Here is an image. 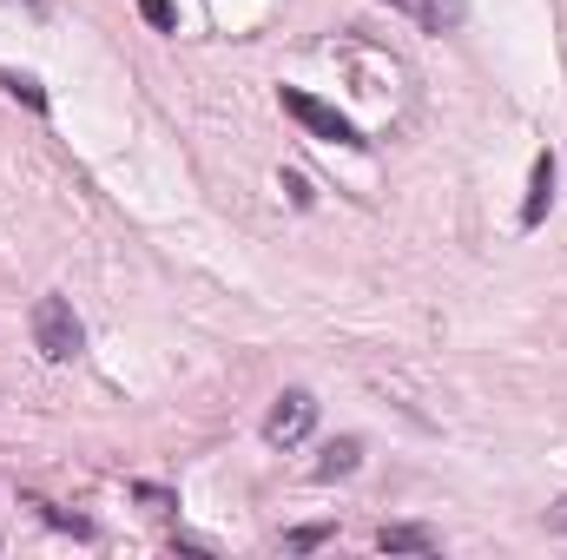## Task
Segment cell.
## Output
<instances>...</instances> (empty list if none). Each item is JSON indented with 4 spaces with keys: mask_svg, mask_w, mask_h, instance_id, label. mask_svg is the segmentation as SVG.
Wrapping results in <instances>:
<instances>
[{
    "mask_svg": "<svg viewBox=\"0 0 567 560\" xmlns=\"http://www.w3.org/2000/svg\"><path fill=\"white\" fill-rule=\"evenodd\" d=\"M139 14H145L158 34H178V8H172V0H139Z\"/></svg>",
    "mask_w": 567,
    "mask_h": 560,
    "instance_id": "30bf717a",
    "label": "cell"
},
{
    "mask_svg": "<svg viewBox=\"0 0 567 560\" xmlns=\"http://www.w3.org/2000/svg\"><path fill=\"white\" fill-rule=\"evenodd\" d=\"M277 99H284V112H291V119H297V126H304L310 139H330V145H350V152H363V145H369V139H363V132H356V126H350V119H343L336 106L310 99L304 86H284Z\"/></svg>",
    "mask_w": 567,
    "mask_h": 560,
    "instance_id": "7a4b0ae2",
    "label": "cell"
},
{
    "mask_svg": "<svg viewBox=\"0 0 567 560\" xmlns=\"http://www.w3.org/2000/svg\"><path fill=\"white\" fill-rule=\"evenodd\" d=\"M547 205H554V152H541V158H534V178H528V205H521V231H534V225L547 218Z\"/></svg>",
    "mask_w": 567,
    "mask_h": 560,
    "instance_id": "277c9868",
    "label": "cell"
},
{
    "mask_svg": "<svg viewBox=\"0 0 567 560\" xmlns=\"http://www.w3.org/2000/svg\"><path fill=\"white\" fill-rule=\"evenodd\" d=\"M547 527H554V534H567V495H560L554 508H547Z\"/></svg>",
    "mask_w": 567,
    "mask_h": 560,
    "instance_id": "4fadbf2b",
    "label": "cell"
},
{
    "mask_svg": "<svg viewBox=\"0 0 567 560\" xmlns=\"http://www.w3.org/2000/svg\"><path fill=\"white\" fill-rule=\"evenodd\" d=\"M284 540H291V547H323V540H330V527H323V521H317V527H291Z\"/></svg>",
    "mask_w": 567,
    "mask_h": 560,
    "instance_id": "8fae6325",
    "label": "cell"
},
{
    "mask_svg": "<svg viewBox=\"0 0 567 560\" xmlns=\"http://www.w3.org/2000/svg\"><path fill=\"white\" fill-rule=\"evenodd\" d=\"M80 343H86V330H80L73 303H67V297H40V303H34V349H40L47 362H73Z\"/></svg>",
    "mask_w": 567,
    "mask_h": 560,
    "instance_id": "6da1fadb",
    "label": "cell"
},
{
    "mask_svg": "<svg viewBox=\"0 0 567 560\" xmlns=\"http://www.w3.org/2000/svg\"><path fill=\"white\" fill-rule=\"evenodd\" d=\"M403 8H410L429 34H442V27H456V21H462V0H403Z\"/></svg>",
    "mask_w": 567,
    "mask_h": 560,
    "instance_id": "52a82bcc",
    "label": "cell"
},
{
    "mask_svg": "<svg viewBox=\"0 0 567 560\" xmlns=\"http://www.w3.org/2000/svg\"><path fill=\"white\" fill-rule=\"evenodd\" d=\"M310 422H317V396H310V390H284V396L271 403V416H264V442H271V449H297V442L310 436Z\"/></svg>",
    "mask_w": 567,
    "mask_h": 560,
    "instance_id": "3957f363",
    "label": "cell"
},
{
    "mask_svg": "<svg viewBox=\"0 0 567 560\" xmlns=\"http://www.w3.org/2000/svg\"><path fill=\"white\" fill-rule=\"evenodd\" d=\"M284 192H291V205H297V212H304V205H310V184H304V178H297V171H284Z\"/></svg>",
    "mask_w": 567,
    "mask_h": 560,
    "instance_id": "7c38bea8",
    "label": "cell"
},
{
    "mask_svg": "<svg viewBox=\"0 0 567 560\" xmlns=\"http://www.w3.org/2000/svg\"><path fill=\"white\" fill-rule=\"evenodd\" d=\"M356 462H363V442H356V436H343V442H330V449H323L317 481H343V475H356Z\"/></svg>",
    "mask_w": 567,
    "mask_h": 560,
    "instance_id": "8992f818",
    "label": "cell"
},
{
    "mask_svg": "<svg viewBox=\"0 0 567 560\" xmlns=\"http://www.w3.org/2000/svg\"><path fill=\"white\" fill-rule=\"evenodd\" d=\"M0 86H8L21 106H34V112H47V93H40V80H27V73H0Z\"/></svg>",
    "mask_w": 567,
    "mask_h": 560,
    "instance_id": "9c48e42d",
    "label": "cell"
},
{
    "mask_svg": "<svg viewBox=\"0 0 567 560\" xmlns=\"http://www.w3.org/2000/svg\"><path fill=\"white\" fill-rule=\"evenodd\" d=\"M376 547H383V553H436L442 540H436V527H423V521H397V527L376 534Z\"/></svg>",
    "mask_w": 567,
    "mask_h": 560,
    "instance_id": "5b68a950",
    "label": "cell"
},
{
    "mask_svg": "<svg viewBox=\"0 0 567 560\" xmlns=\"http://www.w3.org/2000/svg\"><path fill=\"white\" fill-rule=\"evenodd\" d=\"M27 8H47V0H27Z\"/></svg>",
    "mask_w": 567,
    "mask_h": 560,
    "instance_id": "5bb4252c",
    "label": "cell"
},
{
    "mask_svg": "<svg viewBox=\"0 0 567 560\" xmlns=\"http://www.w3.org/2000/svg\"><path fill=\"white\" fill-rule=\"evenodd\" d=\"M34 508H40V521L47 527H60V534H73V540H93V521H80V514H67V508H54V501H40V495H27Z\"/></svg>",
    "mask_w": 567,
    "mask_h": 560,
    "instance_id": "ba28073f",
    "label": "cell"
}]
</instances>
